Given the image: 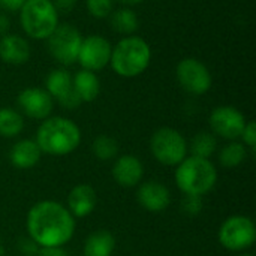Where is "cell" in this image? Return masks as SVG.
Returning <instances> with one entry per match:
<instances>
[{"instance_id": "12", "label": "cell", "mask_w": 256, "mask_h": 256, "mask_svg": "<svg viewBox=\"0 0 256 256\" xmlns=\"http://www.w3.org/2000/svg\"><path fill=\"white\" fill-rule=\"evenodd\" d=\"M45 86H46V92L50 93V96L56 99L66 110H75L82 104L74 90L70 74L64 69L51 70L46 76Z\"/></svg>"}, {"instance_id": "29", "label": "cell", "mask_w": 256, "mask_h": 256, "mask_svg": "<svg viewBox=\"0 0 256 256\" xmlns=\"http://www.w3.org/2000/svg\"><path fill=\"white\" fill-rule=\"evenodd\" d=\"M51 2H52L56 10L62 12V14H69L76 4V0H51Z\"/></svg>"}, {"instance_id": "21", "label": "cell", "mask_w": 256, "mask_h": 256, "mask_svg": "<svg viewBox=\"0 0 256 256\" xmlns=\"http://www.w3.org/2000/svg\"><path fill=\"white\" fill-rule=\"evenodd\" d=\"M110 26L112 27V30H116L120 34L132 36L140 27V20L138 15L130 8H120L111 12Z\"/></svg>"}, {"instance_id": "4", "label": "cell", "mask_w": 256, "mask_h": 256, "mask_svg": "<svg viewBox=\"0 0 256 256\" xmlns=\"http://www.w3.org/2000/svg\"><path fill=\"white\" fill-rule=\"evenodd\" d=\"M218 182L214 165L204 158H184L176 171V183L184 195L202 196L210 192Z\"/></svg>"}, {"instance_id": "8", "label": "cell", "mask_w": 256, "mask_h": 256, "mask_svg": "<svg viewBox=\"0 0 256 256\" xmlns=\"http://www.w3.org/2000/svg\"><path fill=\"white\" fill-rule=\"evenodd\" d=\"M255 240V224L246 216H231L222 224L219 230V242L228 250L240 252L249 249Z\"/></svg>"}, {"instance_id": "34", "label": "cell", "mask_w": 256, "mask_h": 256, "mask_svg": "<svg viewBox=\"0 0 256 256\" xmlns=\"http://www.w3.org/2000/svg\"><path fill=\"white\" fill-rule=\"evenodd\" d=\"M243 256H252V255H243Z\"/></svg>"}, {"instance_id": "30", "label": "cell", "mask_w": 256, "mask_h": 256, "mask_svg": "<svg viewBox=\"0 0 256 256\" xmlns=\"http://www.w3.org/2000/svg\"><path fill=\"white\" fill-rule=\"evenodd\" d=\"M26 0H0V8L8 12H20Z\"/></svg>"}, {"instance_id": "7", "label": "cell", "mask_w": 256, "mask_h": 256, "mask_svg": "<svg viewBox=\"0 0 256 256\" xmlns=\"http://www.w3.org/2000/svg\"><path fill=\"white\" fill-rule=\"evenodd\" d=\"M150 148L156 160L166 166L178 165L188 153L184 136L172 128L158 129L150 140Z\"/></svg>"}, {"instance_id": "24", "label": "cell", "mask_w": 256, "mask_h": 256, "mask_svg": "<svg viewBox=\"0 0 256 256\" xmlns=\"http://www.w3.org/2000/svg\"><path fill=\"white\" fill-rule=\"evenodd\" d=\"M244 159H246V148L240 142H231V144L225 146L219 154L220 164L226 168L238 166Z\"/></svg>"}, {"instance_id": "14", "label": "cell", "mask_w": 256, "mask_h": 256, "mask_svg": "<svg viewBox=\"0 0 256 256\" xmlns=\"http://www.w3.org/2000/svg\"><path fill=\"white\" fill-rule=\"evenodd\" d=\"M138 202L148 212L159 213L164 212L170 202L171 195L166 186L159 182H147L138 189Z\"/></svg>"}, {"instance_id": "6", "label": "cell", "mask_w": 256, "mask_h": 256, "mask_svg": "<svg viewBox=\"0 0 256 256\" xmlns=\"http://www.w3.org/2000/svg\"><path fill=\"white\" fill-rule=\"evenodd\" d=\"M45 40L48 52L57 63L70 66L78 60L82 36L72 24H58Z\"/></svg>"}, {"instance_id": "16", "label": "cell", "mask_w": 256, "mask_h": 256, "mask_svg": "<svg viewBox=\"0 0 256 256\" xmlns=\"http://www.w3.org/2000/svg\"><path fill=\"white\" fill-rule=\"evenodd\" d=\"M142 174H144V168L141 160L132 154L118 158L112 166V177L123 188L136 186L141 182Z\"/></svg>"}, {"instance_id": "11", "label": "cell", "mask_w": 256, "mask_h": 256, "mask_svg": "<svg viewBox=\"0 0 256 256\" xmlns=\"http://www.w3.org/2000/svg\"><path fill=\"white\" fill-rule=\"evenodd\" d=\"M244 116L234 106H218L210 116V126L213 132L225 140H237L246 126Z\"/></svg>"}, {"instance_id": "3", "label": "cell", "mask_w": 256, "mask_h": 256, "mask_svg": "<svg viewBox=\"0 0 256 256\" xmlns=\"http://www.w3.org/2000/svg\"><path fill=\"white\" fill-rule=\"evenodd\" d=\"M152 62V48L140 36H124L111 51L110 64L112 70L123 78L141 75Z\"/></svg>"}, {"instance_id": "25", "label": "cell", "mask_w": 256, "mask_h": 256, "mask_svg": "<svg viewBox=\"0 0 256 256\" xmlns=\"http://www.w3.org/2000/svg\"><path fill=\"white\" fill-rule=\"evenodd\" d=\"M93 153L98 159L100 160H110L112 158H116L117 152H118V146L117 141L108 135H99L94 141H93Z\"/></svg>"}, {"instance_id": "26", "label": "cell", "mask_w": 256, "mask_h": 256, "mask_svg": "<svg viewBox=\"0 0 256 256\" xmlns=\"http://www.w3.org/2000/svg\"><path fill=\"white\" fill-rule=\"evenodd\" d=\"M86 6L94 18H106L112 12V0H86Z\"/></svg>"}, {"instance_id": "1", "label": "cell", "mask_w": 256, "mask_h": 256, "mask_svg": "<svg viewBox=\"0 0 256 256\" xmlns=\"http://www.w3.org/2000/svg\"><path fill=\"white\" fill-rule=\"evenodd\" d=\"M30 238L40 248H62L75 231L74 216L56 201H40L27 214Z\"/></svg>"}, {"instance_id": "23", "label": "cell", "mask_w": 256, "mask_h": 256, "mask_svg": "<svg viewBox=\"0 0 256 256\" xmlns=\"http://www.w3.org/2000/svg\"><path fill=\"white\" fill-rule=\"evenodd\" d=\"M216 147H218V141H216L214 135H212L208 132H200L192 138L190 153H192V156L208 159L214 153Z\"/></svg>"}, {"instance_id": "18", "label": "cell", "mask_w": 256, "mask_h": 256, "mask_svg": "<svg viewBox=\"0 0 256 256\" xmlns=\"http://www.w3.org/2000/svg\"><path fill=\"white\" fill-rule=\"evenodd\" d=\"M40 153L42 152L38 147L36 141L21 140V141H18L12 147L10 154H9V159H10V164L14 166L21 168V170H27V168L34 166L39 162Z\"/></svg>"}, {"instance_id": "10", "label": "cell", "mask_w": 256, "mask_h": 256, "mask_svg": "<svg viewBox=\"0 0 256 256\" xmlns=\"http://www.w3.org/2000/svg\"><path fill=\"white\" fill-rule=\"evenodd\" d=\"M111 51L112 46L106 38L100 34H90L87 38H82L76 62H80L82 69L98 72L110 64Z\"/></svg>"}, {"instance_id": "22", "label": "cell", "mask_w": 256, "mask_h": 256, "mask_svg": "<svg viewBox=\"0 0 256 256\" xmlns=\"http://www.w3.org/2000/svg\"><path fill=\"white\" fill-rule=\"evenodd\" d=\"M24 128V120L20 112L12 108H0V135L6 138L16 136Z\"/></svg>"}, {"instance_id": "5", "label": "cell", "mask_w": 256, "mask_h": 256, "mask_svg": "<svg viewBox=\"0 0 256 256\" xmlns=\"http://www.w3.org/2000/svg\"><path fill=\"white\" fill-rule=\"evenodd\" d=\"M20 22L28 38L46 39L58 26V12L51 0H26L20 9Z\"/></svg>"}, {"instance_id": "13", "label": "cell", "mask_w": 256, "mask_h": 256, "mask_svg": "<svg viewBox=\"0 0 256 256\" xmlns=\"http://www.w3.org/2000/svg\"><path fill=\"white\" fill-rule=\"evenodd\" d=\"M18 105L26 116L34 120L48 118L54 108V102L50 93L39 87L24 88L18 94Z\"/></svg>"}, {"instance_id": "17", "label": "cell", "mask_w": 256, "mask_h": 256, "mask_svg": "<svg viewBox=\"0 0 256 256\" xmlns=\"http://www.w3.org/2000/svg\"><path fill=\"white\" fill-rule=\"evenodd\" d=\"M98 202V196L94 189L90 184H78L75 186L68 196L69 213L74 218H86L88 216Z\"/></svg>"}, {"instance_id": "20", "label": "cell", "mask_w": 256, "mask_h": 256, "mask_svg": "<svg viewBox=\"0 0 256 256\" xmlns=\"http://www.w3.org/2000/svg\"><path fill=\"white\" fill-rule=\"evenodd\" d=\"M116 248L112 234L106 230H100L87 237L84 243V256H111Z\"/></svg>"}, {"instance_id": "28", "label": "cell", "mask_w": 256, "mask_h": 256, "mask_svg": "<svg viewBox=\"0 0 256 256\" xmlns=\"http://www.w3.org/2000/svg\"><path fill=\"white\" fill-rule=\"evenodd\" d=\"M242 138H243L244 144H246L249 148L255 150V147H256V123L254 122V120L246 123V126H244V129H243V132H242Z\"/></svg>"}, {"instance_id": "19", "label": "cell", "mask_w": 256, "mask_h": 256, "mask_svg": "<svg viewBox=\"0 0 256 256\" xmlns=\"http://www.w3.org/2000/svg\"><path fill=\"white\" fill-rule=\"evenodd\" d=\"M72 86L81 102H93L100 93V81L96 72L81 69L72 76Z\"/></svg>"}, {"instance_id": "9", "label": "cell", "mask_w": 256, "mask_h": 256, "mask_svg": "<svg viewBox=\"0 0 256 256\" xmlns=\"http://www.w3.org/2000/svg\"><path fill=\"white\" fill-rule=\"evenodd\" d=\"M176 76L180 87L195 96L207 93L213 84V78L208 68L194 57H186L178 62L176 68Z\"/></svg>"}, {"instance_id": "15", "label": "cell", "mask_w": 256, "mask_h": 256, "mask_svg": "<svg viewBox=\"0 0 256 256\" xmlns=\"http://www.w3.org/2000/svg\"><path fill=\"white\" fill-rule=\"evenodd\" d=\"M28 42L18 34H3L0 38V60L8 64H24L30 58Z\"/></svg>"}, {"instance_id": "2", "label": "cell", "mask_w": 256, "mask_h": 256, "mask_svg": "<svg viewBox=\"0 0 256 256\" xmlns=\"http://www.w3.org/2000/svg\"><path fill=\"white\" fill-rule=\"evenodd\" d=\"M81 142L80 128L69 118L50 117L38 128L36 144L40 152L63 156L72 153Z\"/></svg>"}, {"instance_id": "32", "label": "cell", "mask_w": 256, "mask_h": 256, "mask_svg": "<svg viewBox=\"0 0 256 256\" xmlns=\"http://www.w3.org/2000/svg\"><path fill=\"white\" fill-rule=\"evenodd\" d=\"M9 27H10V21H9V18L4 15V14H0V34L3 36V34H6L8 33V30H9Z\"/></svg>"}, {"instance_id": "27", "label": "cell", "mask_w": 256, "mask_h": 256, "mask_svg": "<svg viewBox=\"0 0 256 256\" xmlns=\"http://www.w3.org/2000/svg\"><path fill=\"white\" fill-rule=\"evenodd\" d=\"M182 210L189 216H196L202 210V198L198 195H184L182 200Z\"/></svg>"}, {"instance_id": "31", "label": "cell", "mask_w": 256, "mask_h": 256, "mask_svg": "<svg viewBox=\"0 0 256 256\" xmlns=\"http://www.w3.org/2000/svg\"><path fill=\"white\" fill-rule=\"evenodd\" d=\"M38 256H68V254L62 248H40Z\"/></svg>"}, {"instance_id": "33", "label": "cell", "mask_w": 256, "mask_h": 256, "mask_svg": "<svg viewBox=\"0 0 256 256\" xmlns=\"http://www.w3.org/2000/svg\"><path fill=\"white\" fill-rule=\"evenodd\" d=\"M117 2H120V3H123V4H126V6H135V4L142 3L144 0H117Z\"/></svg>"}]
</instances>
